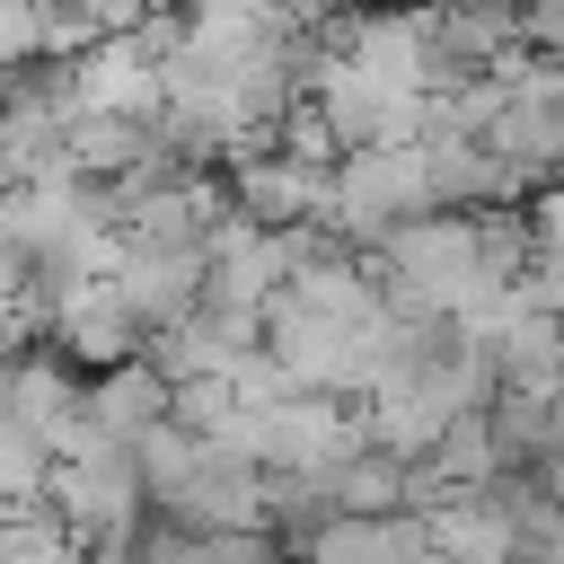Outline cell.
Listing matches in <instances>:
<instances>
[{
  "mask_svg": "<svg viewBox=\"0 0 564 564\" xmlns=\"http://www.w3.org/2000/svg\"><path fill=\"white\" fill-rule=\"evenodd\" d=\"M159 520L194 529V538H264V467H247L238 449L203 441V458L185 467V485L159 502Z\"/></svg>",
  "mask_w": 564,
  "mask_h": 564,
  "instance_id": "cell-2",
  "label": "cell"
},
{
  "mask_svg": "<svg viewBox=\"0 0 564 564\" xmlns=\"http://www.w3.org/2000/svg\"><path fill=\"white\" fill-rule=\"evenodd\" d=\"M529 485H538V494H546V502H564V441H555V449H546V458H538V467H529Z\"/></svg>",
  "mask_w": 564,
  "mask_h": 564,
  "instance_id": "cell-17",
  "label": "cell"
},
{
  "mask_svg": "<svg viewBox=\"0 0 564 564\" xmlns=\"http://www.w3.org/2000/svg\"><path fill=\"white\" fill-rule=\"evenodd\" d=\"M264 35H273V26H264L247 0H203V9H185V53H194L203 70H220V79H229Z\"/></svg>",
  "mask_w": 564,
  "mask_h": 564,
  "instance_id": "cell-11",
  "label": "cell"
},
{
  "mask_svg": "<svg viewBox=\"0 0 564 564\" xmlns=\"http://www.w3.org/2000/svg\"><path fill=\"white\" fill-rule=\"evenodd\" d=\"M326 494H335V520H397L405 511V467L388 449H352L326 467Z\"/></svg>",
  "mask_w": 564,
  "mask_h": 564,
  "instance_id": "cell-10",
  "label": "cell"
},
{
  "mask_svg": "<svg viewBox=\"0 0 564 564\" xmlns=\"http://www.w3.org/2000/svg\"><path fill=\"white\" fill-rule=\"evenodd\" d=\"M423 546L449 555V564H511V511H502V485H467L449 502L423 511Z\"/></svg>",
  "mask_w": 564,
  "mask_h": 564,
  "instance_id": "cell-7",
  "label": "cell"
},
{
  "mask_svg": "<svg viewBox=\"0 0 564 564\" xmlns=\"http://www.w3.org/2000/svg\"><path fill=\"white\" fill-rule=\"evenodd\" d=\"M220 194H229V212H238L247 229H300V220L326 212V167H300V159H282V150H256V159L229 167Z\"/></svg>",
  "mask_w": 564,
  "mask_h": 564,
  "instance_id": "cell-3",
  "label": "cell"
},
{
  "mask_svg": "<svg viewBox=\"0 0 564 564\" xmlns=\"http://www.w3.org/2000/svg\"><path fill=\"white\" fill-rule=\"evenodd\" d=\"M44 511H53L79 546H115V538H132V529L150 520L141 476H132L123 449H79V458H62V467L44 476Z\"/></svg>",
  "mask_w": 564,
  "mask_h": 564,
  "instance_id": "cell-1",
  "label": "cell"
},
{
  "mask_svg": "<svg viewBox=\"0 0 564 564\" xmlns=\"http://www.w3.org/2000/svg\"><path fill=\"white\" fill-rule=\"evenodd\" d=\"M44 62V0H0V70Z\"/></svg>",
  "mask_w": 564,
  "mask_h": 564,
  "instance_id": "cell-12",
  "label": "cell"
},
{
  "mask_svg": "<svg viewBox=\"0 0 564 564\" xmlns=\"http://www.w3.org/2000/svg\"><path fill=\"white\" fill-rule=\"evenodd\" d=\"M520 229H529V256H564V176L520 203Z\"/></svg>",
  "mask_w": 564,
  "mask_h": 564,
  "instance_id": "cell-13",
  "label": "cell"
},
{
  "mask_svg": "<svg viewBox=\"0 0 564 564\" xmlns=\"http://www.w3.org/2000/svg\"><path fill=\"white\" fill-rule=\"evenodd\" d=\"M476 150H494V159H502V167H520L529 185H555V176H564V115L502 97V106L476 123Z\"/></svg>",
  "mask_w": 564,
  "mask_h": 564,
  "instance_id": "cell-8",
  "label": "cell"
},
{
  "mask_svg": "<svg viewBox=\"0 0 564 564\" xmlns=\"http://www.w3.org/2000/svg\"><path fill=\"white\" fill-rule=\"evenodd\" d=\"M79 414H88L97 449H123V458H132V441H141L150 423H167V379H159L150 361L97 370V379H79Z\"/></svg>",
  "mask_w": 564,
  "mask_h": 564,
  "instance_id": "cell-6",
  "label": "cell"
},
{
  "mask_svg": "<svg viewBox=\"0 0 564 564\" xmlns=\"http://www.w3.org/2000/svg\"><path fill=\"white\" fill-rule=\"evenodd\" d=\"M26 344H35V326H26V308H0V370H9V361H18Z\"/></svg>",
  "mask_w": 564,
  "mask_h": 564,
  "instance_id": "cell-16",
  "label": "cell"
},
{
  "mask_svg": "<svg viewBox=\"0 0 564 564\" xmlns=\"http://www.w3.org/2000/svg\"><path fill=\"white\" fill-rule=\"evenodd\" d=\"M106 282L141 317V335H159V326H176V317L203 308V256H176V247H123V264Z\"/></svg>",
  "mask_w": 564,
  "mask_h": 564,
  "instance_id": "cell-5",
  "label": "cell"
},
{
  "mask_svg": "<svg viewBox=\"0 0 564 564\" xmlns=\"http://www.w3.org/2000/svg\"><path fill=\"white\" fill-rule=\"evenodd\" d=\"M520 9V53H555L564 62V0H511Z\"/></svg>",
  "mask_w": 564,
  "mask_h": 564,
  "instance_id": "cell-15",
  "label": "cell"
},
{
  "mask_svg": "<svg viewBox=\"0 0 564 564\" xmlns=\"http://www.w3.org/2000/svg\"><path fill=\"white\" fill-rule=\"evenodd\" d=\"M423 555V520H326L308 546H300V564H414Z\"/></svg>",
  "mask_w": 564,
  "mask_h": 564,
  "instance_id": "cell-9",
  "label": "cell"
},
{
  "mask_svg": "<svg viewBox=\"0 0 564 564\" xmlns=\"http://www.w3.org/2000/svg\"><path fill=\"white\" fill-rule=\"evenodd\" d=\"M502 97H520V106H546V115H564V62L555 53H529L520 70H511V88Z\"/></svg>",
  "mask_w": 564,
  "mask_h": 564,
  "instance_id": "cell-14",
  "label": "cell"
},
{
  "mask_svg": "<svg viewBox=\"0 0 564 564\" xmlns=\"http://www.w3.org/2000/svg\"><path fill=\"white\" fill-rule=\"evenodd\" d=\"M70 97H79V115H132V123H150L159 115V62L141 53V35H97L70 62Z\"/></svg>",
  "mask_w": 564,
  "mask_h": 564,
  "instance_id": "cell-4",
  "label": "cell"
}]
</instances>
